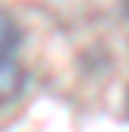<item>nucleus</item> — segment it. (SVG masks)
Returning <instances> with one entry per match:
<instances>
[{
    "label": "nucleus",
    "mask_w": 129,
    "mask_h": 132,
    "mask_svg": "<svg viewBox=\"0 0 129 132\" xmlns=\"http://www.w3.org/2000/svg\"><path fill=\"white\" fill-rule=\"evenodd\" d=\"M26 87V68L13 58H0V106L13 103Z\"/></svg>",
    "instance_id": "f257e3e1"
},
{
    "label": "nucleus",
    "mask_w": 129,
    "mask_h": 132,
    "mask_svg": "<svg viewBox=\"0 0 129 132\" xmlns=\"http://www.w3.org/2000/svg\"><path fill=\"white\" fill-rule=\"evenodd\" d=\"M23 42V29L6 10H0V58H13V52Z\"/></svg>",
    "instance_id": "f03ea898"
},
{
    "label": "nucleus",
    "mask_w": 129,
    "mask_h": 132,
    "mask_svg": "<svg viewBox=\"0 0 129 132\" xmlns=\"http://www.w3.org/2000/svg\"><path fill=\"white\" fill-rule=\"evenodd\" d=\"M119 10H123V16L129 19V0H119Z\"/></svg>",
    "instance_id": "7ed1b4c3"
},
{
    "label": "nucleus",
    "mask_w": 129,
    "mask_h": 132,
    "mask_svg": "<svg viewBox=\"0 0 129 132\" xmlns=\"http://www.w3.org/2000/svg\"><path fill=\"white\" fill-rule=\"evenodd\" d=\"M126 116H129V90H126Z\"/></svg>",
    "instance_id": "20e7f679"
}]
</instances>
